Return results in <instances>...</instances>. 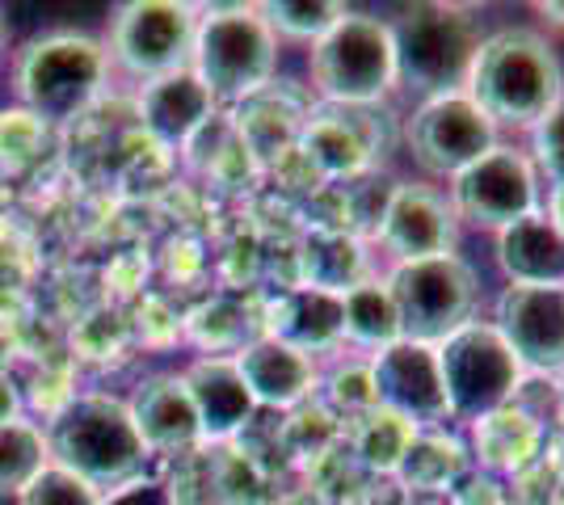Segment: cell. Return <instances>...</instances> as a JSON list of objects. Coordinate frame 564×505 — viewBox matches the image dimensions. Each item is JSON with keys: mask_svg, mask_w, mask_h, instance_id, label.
<instances>
[{"mask_svg": "<svg viewBox=\"0 0 564 505\" xmlns=\"http://www.w3.org/2000/svg\"><path fill=\"white\" fill-rule=\"evenodd\" d=\"M215 106L219 101L212 97V89L189 73V68H182V73H169L161 80H148L143 85L140 119L161 144L182 147L215 119Z\"/></svg>", "mask_w": 564, "mask_h": 505, "instance_id": "d6986e66", "label": "cell"}, {"mask_svg": "<svg viewBox=\"0 0 564 505\" xmlns=\"http://www.w3.org/2000/svg\"><path fill=\"white\" fill-rule=\"evenodd\" d=\"M198 9L186 0H127L110 18L106 55L135 80H161L189 68Z\"/></svg>", "mask_w": 564, "mask_h": 505, "instance_id": "8fae6325", "label": "cell"}, {"mask_svg": "<svg viewBox=\"0 0 564 505\" xmlns=\"http://www.w3.org/2000/svg\"><path fill=\"white\" fill-rule=\"evenodd\" d=\"M304 152L325 177H358L376 161V144L367 140L362 122L350 119V110H337V106H329L321 119H312L304 127Z\"/></svg>", "mask_w": 564, "mask_h": 505, "instance_id": "7402d4cb", "label": "cell"}, {"mask_svg": "<svg viewBox=\"0 0 564 505\" xmlns=\"http://www.w3.org/2000/svg\"><path fill=\"white\" fill-rule=\"evenodd\" d=\"M468 442L459 433H447V426H438V430H422L413 438L397 476L409 493H447L459 476H468Z\"/></svg>", "mask_w": 564, "mask_h": 505, "instance_id": "d4e9b609", "label": "cell"}, {"mask_svg": "<svg viewBox=\"0 0 564 505\" xmlns=\"http://www.w3.org/2000/svg\"><path fill=\"white\" fill-rule=\"evenodd\" d=\"M527 156L540 168L543 186H564V101L547 114L543 122H535L527 135Z\"/></svg>", "mask_w": 564, "mask_h": 505, "instance_id": "f546056e", "label": "cell"}, {"mask_svg": "<svg viewBox=\"0 0 564 505\" xmlns=\"http://www.w3.org/2000/svg\"><path fill=\"white\" fill-rule=\"evenodd\" d=\"M494 144H501V131L468 94L413 101L404 131H400V147H404L409 165L417 168L422 182H434V186L455 182Z\"/></svg>", "mask_w": 564, "mask_h": 505, "instance_id": "9c48e42d", "label": "cell"}, {"mask_svg": "<svg viewBox=\"0 0 564 505\" xmlns=\"http://www.w3.org/2000/svg\"><path fill=\"white\" fill-rule=\"evenodd\" d=\"M392 22L397 43V94L413 101L464 94L471 55L480 43V22L459 4H409Z\"/></svg>", "mask_w": 564, "mask_h": 505, "instance_id": "8992f818", "label": "cell"}, {"mask_svg": "<svg viewBox=\"0 0 564 505\" xmlns=\"http://www.w3.org/2000/svg\"><path fill=\"white\" fill-rule=\"evenodd\" d=\"M447 198L459 228L497 237L501 228L543 211V177L527 147L501 140L455 182H447Z\"/></svg>", "mask_w": 564, "mask_h": 505, "instance_id": "30bf717a", "label": "cell"}, {"mask_svg": "<svg viewBox=\"0 0 564 505\" xmlns=\"http://www.w3.org/2000/svg\"><path fill=\"white\" fill-rule=\"evenodd\" d=\"M341 337H346V345L371 350V354H379L383 345H392V341L404 337L383 274L379 278L371 274V278H362L358 287H350L341 295Z\"/></svg>", "mask_w": 564, "mask_h": 505, "instance_id": "cb8c5ba5", "label": "cell"}, {"mask_svg": "<svg viewBox=\"0 0 564 505\" xmlns=\"http://www.w3.org/2000/svg\"><path fill=\"white\" fill-rule=\"evenodd\" d=\"M304 287L329 290V295H346L358 287L362 278H371V257L354 232H337V228H316L304 241Z\"/></svg>", "mask_w": 564, "mask_h": 505, "instance_id": "603a6c76", "label": "cell"}, {"mask_svg": "<svg viewBox=\"0 0 564 505\" xmlns=\"http://www.w3.org/2000/svg\"><path fill=\"white\" fill-rule=\"evenodd\" d=\"M110 76L106 43L85 30H47L18 51L13 94L39 122H72L94 106Z\"/></svg>", "mask_w": 564, "mask_h": 505, "instance_id": "3957f363", "label": "cell"}, {"mask_svg": "<svg viewBox=\"0 0 564 505\" xmlns=\"http://www.w3.org/2000/svg\"><path fill=\"white\" fill-rule=\"evenodd\" d=\"M540 13L547 30H564V4H556V0H552V4H540Z\"/></svg>", "mask_w": 564, "mask_h": 505, "instance_id": "836d02e7", "label": "cell"}, {"mask_svg": "<svg viewBox=\"0 0 564 505\" xmlns=\"http://www.w3.org/2000/svg\"><path fill=\"white\" fill-rule=\"evenodd\" d=\"M494 262L510 287H564V232L535 211L497 232Z\"/></svg>", "mask_w": 564, "mask_h": 505, "instance_id": "ac0fdd59", "label": "cell"}, {"mask_svg": "<svg viewBox=\"0 0 564 505\" xmlns=\"http://www.w3.org/2000/svg\"><path fill=\"white\" fill-rule=\"evenodd\" d=\"M459 219L451 211L447 186H434L422 177H409L388 190L376 219V241L388 262H425L459 253Z\"/></svg>", "mask_w": 564, "mask_h": 505, "instance_id": "7c38bea8", "label": "cell"}, {"mask_svg": "<svg viewBox=\"0 0 564 505\" xmlns=\"http://www.w3.org/2000/svg\"><path fill=\"white\" fill-rule=\"evenodd\" d=\"M434 350H438V371H443V387H447L451 421L471 426L476 417L518 400L527 371L514 359V350L506 345V337L494 329V320L476 316L464 329H455L447 341H438Z\"/></svg>", "mask_w": 564, "mask_h": 505, "instance_id": "ba28073f", "label": "cell"}, {"mask_svg": "<svg viewBox=\"0 0 564 505\" xmlns=\"http://www.w3.org/2000/svg\"><path fill=\"white\" fill-rule=\"evenodd\" d=\"M543 216L564 232V186H547L543 190Z\"/></svg>", "mask_w": 564, "mask_h": 505, "instance_id": "d6a6232c", "label": "cell"}, {"mask_svg": "<svg viewBox=\"0 0 564 505\" xmlns=\"http://www.w3.org/2000/svg\"><path fill=\"white\" fill-rule=\"evenodd\" d=\"M468 430V455L476 468L485 472H497V476H510V472H522L540 459L543 447V426L535 413H527L522 405H506V409H494L485 417H476Z\"/></svg>", "mask_w": 564, "mask_h": 505, "instance_id": "44dd1931", "label": "cell"}, {"mask_svg": "<svg viewBox=\"0 0 564 505\" xmlns=\"http://www.w3.org/2000/svg\"><path fill=\"white\" fill-rule=\"evenodd\" d=\"M383 283L392 290L400 329L409 341L438 345L480 312V270L464 253L388 265Z\"/></svg>", "mask_w": 564, "mask_h": 505, "instance_id": "52a82bcc", "label": "cell"}, {"mask_svg": "<svg viewBox=\"0 0 564 505\" xmlns=\"http://www.w3.org/2000/svg\"><path fill=\"white\" fill-rule=\"evenodd\" d=\"M464 94L497 131L527 135L564 101V59L540 25H494L480 34Z\"/></svg>", "mask_w": 564, "mask_h": 505, "instance_id": "6da1fadb", "label": "cell"}, {"mask_svg": "<svg viewBox=\"0 0 564 505\" xmlns=\"http://www.w3.org/2000/svg\"><path fill=\"white\" fill-rule=\"evenodd\" d=\"M232 359L258 409H295L321 384L316 359H307L300 350L282 345L279 337L258 333L249 345H240Z\"/></svg>", "mask_w": 564, "mask_h": 505, "instance_id": "2e32d148", "label": "cell"}, {"mask_svg": "<svg viewBox=\"0 0 564 505\" xmlns=\"http://www.w3.org/2000/svg\"><path fill=\"white\" fill-rule=\"evenodd\" d=\"M258 9L279 43H307V47H316L333 25L346 18L350 4H337V0H270V4H258Z\"/></svg>", "mask_w": 564, "mask_h": 505, "instance_id": "83f0119b", "label": "cell"}, {"mask_svg": "<svg viewBox=\"0 0 564 505\" xmlns=\"http://www.w3.org/2000/svg\"><path fill=\"white\" fill-rule=\"evenodd\" d=\"M354 421H358L354 426V455H358V463L379 472V476H397L409 447H413V438L422 430L392 409H371L362 417H354Z\"/></svg>", "mask_w": 564, "mask_h": 505, "instance_id": "484cf974", "label": "cell"}, {"mask_svg": "<svg viewBox=\"0 0 564 505\" xmlns=\"http://www.w3.org/2000/svg\"><path fill=\"white\" fill-rule=\"evenodd\" d=\"M47 455L55 468H64L97 493H110L118 484L143 476L148 447L131 421L127 400L110 392H80L51 417Z\"/></svg>", "mask_w": 564, "mask_h": 505, "instance_id": "7a4b0ae2", "label": "cell"}, {"mask_svg": "<svg viewBox=\"0 0 564 505\" xmlns=\"http://www.w3.org/2000/svg\"><path fill=\"white\" fill-rule=\"evenodd\" d=\"M312 89L337 110H371L397 94V43L392 22L346 9V18L307 51Z\"/></svg>", "mask_w": 564, "mask_h": 505, "instance_id": "277c9868", "label": "cell"}, {"mask_svg": "<svg viewBox=\"0 0 564 505\" xmlns=\"http://www.w3.org/2000/svg\"><path fill=\"white\" fill-rule=\"evenodd\" d=\"M127 409H131V421L140 430L148 455H186L203 442V426H198L182 371H161V375L140 380Z\"/></svg>", "mask_w": 564, "mask_h": 505, "instance_id": "9a60e30c", "label": "cell"}, {"mask_svg": "<svg viewBox=\"0 0 564 505\" xmlns=\"http://www.w3.org/2000/svg\"><path fill=\"white\" fill-rule=\"evenodd\" d=\"M22 417V392H18V384L0 371V426H9V421H18Z\"/></svg>", "mask_w": 564, "mask_h": 505, "instance_id": "1f68e13d", "label": "cell"}, {"mask_svg": "<svg viewBox=\"0 0 564 505\" xmlns=\"http://www.w3.org/2000/svg\"><path fill=\"white\" fill-rule=\"evenodd\" d=\"M47 463V433L34 421L18 417V421L0 426V497H18Z\"/></svg>", "mask_w": 564, "mask_h": 505, "instance_id": "4316f807", "label": "cell"}, {"mask_svg": "<svg viewBox=\"0 0 564 505\" xmlns=\"http://www.w3.org/2000/svg\"><path fill=\"white\" fill-rule=\"evenodd\" d=\"M101 505H177L173 488L152 476H135V481L118 484L110 493H101Z\"/></svg>", "mask_w": 564, "mask_h": 505, "instance_id": "4dcf8cb0", "label": "cell"}, {"mask_svg": "<svg viewBox=\"0 0 564 505\" xmlns=\"http://www.w3.org/2000/svg\"><path fill=\"white\" fill-rule=\"evenodd\" d=\"M0 51H4V18H0Z\"/></svg>", "mask_w": 564, "mask_h": 505, "instance_id": "e575fe53", "label": "cell"}, {"mask_svg": "<svg viewBox=\"0 0 564 505\" xmlns=\"http://www.w3.org/2000/svg\"><path fill=\"white\" fill-rule=\"evenodd\" d=\"M265 337H279L282 345L300 350L307 359L346 345V337H341V295H329V290L316 287L282 290L279 299L270 304Z\"/></svg>", "mask_w": 564, "mask_h": 505, "instance_id": "ffe728a7", "label": "cell"}, {"mask_svg": "<svg viewBox=\"0 0 564 505\" xmlns=\"http://www.w3.org/2000/svg\"><path fill=\"white\" fill-rule=\"evenodd\" d=\"M367 366H371L379 409H392L400 417H409L417 430H438V426L451 421L447 387H443L438 350L434 345L400 337L392 345H383L379 354H371Z\"/></svg>", "mask_w": 564, "mask_h": 505, "instance_id": "4fadbf2b", "label": "cell"}, {"mask_svg": "<svg viewBox=\"0 0 564 505\" xmlns=\"http://www.w3.org/2000/svg\"><path fill=\"white\" fill-rule=\"evenodd\" d=\"M279 47L258 4H212L198 9L189 73L215 101H249L279 73Z\"/></svg>", "mask_w": 564, "mask_h": 505, "instance_id": "5b68a950", "label": "cell"}, {"mask_svg": "<svg viewBox=\"0 0 564 505\" xmlns=\"http://www.w3.org/2000/svg\"><path fill=\"white\" fill-rule=\"evenodd\" d=\"M494 329L527 375H564V287H506L494 295Z\"/></svg>", "mask_w": 564, "mask_h": 505, "instance_id": "5bb4252c", "label": "cell"}, {"mask_svg": "<svg viewBox=\"0 0 564 505\" xmlns=\"http://www.w3.org/2000/svg\"><path fill=\"white\" fill-rule=\"evenodd\" d=\"M18 505H101V493L80 476H72L64 468L47 463L34 481L18 493Z\"/></svg>", "mask_w": 564, "mask_h": 505, "instance_id": "f1b7e54d", "label": "cell"}, {"mask_svg": "<svg viewBox=\"0 0 564 505\" xmlns=\"http://www.w3.org/2000/svg\"><path fill=\"white\" fill-rule=\"evenodd\" d=\"M182 380L189 387V400L203 426V442H228L253 421V396L236 371L232 354H203L182 371Z\"/></svg>", "mask_w": 564, "mask_h": 505, "instance_id": "e0dca14e", "label": "cell"}]
</instances>
